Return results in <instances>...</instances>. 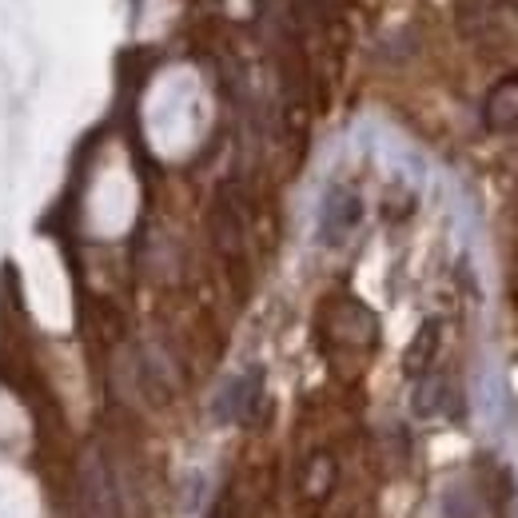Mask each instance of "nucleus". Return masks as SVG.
<instances>
[{
    "label": "nucleus",
    "mask_w": 518,
    "mask_h": 518,
    "mask_svg": "<svg viewBox=\"0 0 518 518\" xmlns=\"http://www.w3.org/2000/svg\"><path fill=\"white\" fill-rule=\"evenodd\" d=\"M76 511L80 518H116V483L100 455H88L76 475Z\"/></svg>",
    "instance_id": "f257e3e1"
},
{
    "label": "nucleus",
    "mask_w": 518,
    "mask_h": 518,
    "mask_svg": "<svg viewBox=\"0 0 518 518\" xmlns=\"http://www.w3.org/2000/svg\"><path fill=\"white\" fill-rule=\"evenodd\" d=\"M363 220V204L351 188H331L323 196V208H319V236L327 244H343Z\"/></svg>",
    "instance_id": "f03ea898"
},
{
    "label": "nucleus",
    "mask_w": 518,
    "mask_h": 518,
    "mask_svg": "<svg viewBox=\"0 0 518 518\" xmlns=\"http://www.w3.org/2000/svg\"><path fill=\"white\" fill-rule=\"evenodd\" d=\"M259 407H263V371H248L240 379H232L224 387V395L216 399V415L224 423H256Z\"/></svg>",
    "instance_id": "7ed1b4c3"
},
{
    "label": "nucleus",
    "mask_w": 518,
    "mask_h": 518,
    "mask_svg": "<svg viewBox=\"0 0 518 518\" xmlns=\"http://www.w3.org/2000/svg\"><path fill=\"white\" fill-rule=\"evenodd\" d=\"M483 124L491 132H515L518 128V76L499 80L483 100Z\"/></svg>",
    "instance_id": "20e7f679"
},
{
    "label": "nucleus",
    "mask_w": 518,
    "mask_h": 518,
    "mask_svg": "<svg viewBox=\"0 0 518 518\" xmlns=\"http://www.w3.org/2000/svg\"><path fill=\"white\" fill-rule=\"evenodd\" d=\"M335 479H339L335 459L319 451V455H311V459L303 463L299 491H303V499H307V503H327V499H331V491H335Z\"/></svg>",
    "instance_id": "39448f33"
},
{
    "label": "nucleus",
    "mask_w": 518,
    "mask_h": 518,
    "mask_svg": "<svg viewBox=\"0 0 518 518\" xmlns=\"http://www.w3.org/2000/svg\"><path fill=\"white\" fill-rule=\"evenodd\" d=\"M435 351H439V323L431 319V323L419 327V335L411 339V347H407V355H403L407 375H411V379H423V375L431 371V363H435Z\"/></svg>",
    "instance_id": "423d86ee"
},
{
    "label": "nucleus",
    "mask_w": 518,
    "mask_h": 518,
    "mask_svg": "<svg viewBox=\"0 0 518 518\" xmlns=\"http://www.w3.org/2000/svg\"><path fill=\"white\" fill-rule=\"evenodd\" d=\"M447 399H455V395H451V383H447L439 371H427V375L419 379V387H415V415L435 419V415L447 411Z\"/></svg>",
    "instance_id": "0eeeda50"
}]
</instances>
